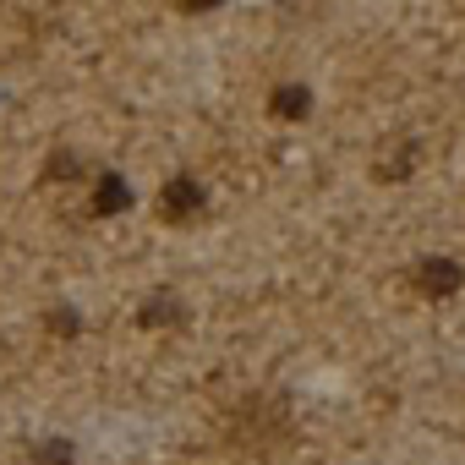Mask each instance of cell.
I'll return each instance as SVG.
<instances>
[{"label": "cell", "mask_w": 465, "mask_h": 465, "mask_svg": "<svg viewBox=\"0 0 465 465\" xmlns=\"http://www.w3.org/2000/svg\"><path fill=\"white\" fill-rule=\"evenodd\" d=\"M203 208H208V192L192 175L164 181V192H159V219L164 224H192V219H203Z\"/></svg>", "instance_id": "6da1fadb"}, {"label": "cell", "mask_w": 465, "mask_h": 465, "mask_svg": "<svg viewBox=\"0 0 465 465\" xmlns=\"http://www.w3.org/2000/svg\"><path fill=\"white\" fill-rule=\"evenodd\" d=\"M416 153H421V143H405V148H394L383 164H372V175H378V181H405V175L416 170Z\"/></svg>", "instance_id": "8992f818"}, {"label": "cell", "mask_w": 465, "mask_h": 465, "mask_svg": "<svg viewBox=\"0 0 465 465\" xmlns=\"http://www.w3.org/2000/svg\"><path fill=\"white\" fill-rule=\"evenodd\" d=\"M77 175H83V159L66 153V148H55L50 164H45V181H77Z\"/></svg>", "instance_id": "ba28073f"}, {"label": "cell", "mask_w": 465, "mask_h": 465, "mask_svg": "<svg viewBox=\"0 0 465 465\" xmlns=\"http://www.w3.org/2000/svg\"><path fill=\"white\" fill-rule=\"evenodd\" d=\"M121 208H132V186H126V175L104 170V175L94 181V213L110 219V213H121Z\"/></svg>", "instance_id": "277c9868"}, {"label": "cell", "mask_w": 465, "mask_h": 465, "mask_svg": "<svg viewBox=\"0 0 465 465\" xmlns=\"http://www.w3.org/2000/svg\"><path fill=\"white\" fill-rule=\"evenodd\" d=\"M181 323H186V302L170 296V291H153L137 307V329H181Z\"/></svg>", "instance_id": "3957f363"}, {"label": "cell", "mask_w": 465, "mask_h": 465, "mask_svg": "<svg viewBox=\"0 0 465 465\" xmlns=\"http://www.w3.org/2000/svg\"><path fill=\"white\" fill-rule=\"evenodd\" d=\"M411 280H416V291H421L427 302H449L454 291H465V269H460L454 258H421Z\"/></svg>", "instance_id": "7a4b0ae2"}, {"label": "cell", "mask_w": 465, "mask_h": 465, "mask_svg": "<svg viewBox=\"0 0 465 465\" xmlns=\"http://www.w3.org/2000/svg\"><path fill=\"white\" fill-rule=\"evenodd\" d=\"M72 460H77L72 438H39L34 443V465H72Z\"/></svg>", "instance_id": "52a82bcc"}, {"label": "cell", "mask_w": 465, "mask_h": 465, "mask_svg": "<svg viewBox=\"0 0 465 465\" xmlns=\"http://www.w3.org/2000/svg\"><path fill=\"white\" fill-rule=\"evenodd\" d=\"M307 110H312V94H307L302 83H280V88L269 94V115H274V121H302Z\"/></svg>", "instance_id": "5b68a950"}, {"label": "cell", "mask_w": 465, "mask_h": 465, "mask_svg": "<svg viewBox=\"0 0 465 465\" xmlns=\"http://www.w3.org/2000/svg\"><path fill=\"white\" fill-rule=\"evenodd\" d=\"M50 329H55L61 340H72V334L83 329V318H77V307H55V312H50Z\"/></svg>", "instance_id": "9c48e42d"}]
</instances>
